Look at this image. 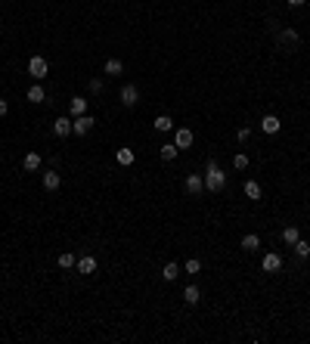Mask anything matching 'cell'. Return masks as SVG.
<instances>
[{"label":"cell","mask_w":310,"mask_h":344,"mask_svg":"<svg viewBox=\"0 0 310 344\" xmlns=\"http://www.w3.org/2000/svg\"><path fill=\"white\" fill-rule=\"evenodd\" d=\"M223 186H227V174H223L220 164L211 158V162H208V167H205V189H208V192H220Z\"/></svg>","instance_id":"obj_1"},{"label":"cell","mask_w":310,"mask_h":344,"mask_svg":"<svg viewBox=\"0 0 310 344\" xmlns=\"http://www.w3.org/2000/svg\"><path fill=\"white\" fill-rule=\"evenodd\" d=\"M47 72H50V65H47V59H44V56H31V59H28V74H31L35 81L47 78Z\"/></svg>","instance_id":"obj_2"},{"label":"cell","mask_w":310,"mask_h":344,"mask_svg":"<svg viewBox=\"0 0 310 344\" xmlns=\"http://www.w3.org/2000/svg\"><path fill=\"white\" fill-rule=\"evenodd\" d=\"M276 44L279 47H289V50H295L301 44V35L295 28H279V35H276Z\"/></svg>","instance_id":"obj_3"},{"label":"cell","mask_w":310,"mask_h":344,"mask_svg":"<svg viewBox=\"0 0 310 344\" xmlns=\"http://www.w3.org/2000/svg\"><path fill=\"white\" fill-rule=\"evenodd\" d=\"M93 118H90V115H78V118L72 121V133H78V137H84V133H90L93 130Z\"/></svg>","instance_id":"obj_4"},{"label":"cell","mask_w":310,"mask_h":344,"mask_svg":"<svg viewBox=\"0 0 310 344\" xmlns=\"http://www.w3.org/2000/svg\"><path fill=\"white\" fill-rule=\"evenodd\" d=\"M183 186H186L189 196H202V192H205V177H202V174H189Z\"/></svg>","instance_id":"obj_5"},{"label":"cell","mask_w":310,"mask_h":344,"mask_svg":"<svg viewBox=\"0 0 310 344\" xmlns=\"http://www.w3.org/2000/svg\"><path fill=\"white\" fill-rule=\"evenodd\" d=\"M192 140H196V137H192L189 127H177V130H174V146H177V149H189Z\"/></svg>","instance_id":"obj_6"},{"label":"cell","mask_w":310,"mask_h":344,"mask_svg":"<svg viewBox=\"0 0 310 344\" xmlns=\"http://www.w3.org/2000/svg\"><path fill=\"white\" fill-rule=\"evenodd\" d=\"M140 103V90L137 87H133V84H124V87H121V106H137Z\"/></svg>","instance_id":"obj_7"},{"label":"cell","mask_w":310,"mask_h":344,"mask_svg":"<svg viewBox=\"0 0 310 344\" xmlns=\"http://www.w3.org/2000/svg\"><path fill=\"white\" fill-rule=\"evenodd\" d=\"M264 273H279V267H282V254H276V251H270V254H264Z\"/></svg>","instance_id":"obj_8"},{"label":"cell","mask_w":310,"mask_h":344,"mask_svg":"<svg viewBox=\"0 0 310 344\" xmlns=\"http://www.w3.org/2000/svg\"><path fill=\"white\" fill-rule=\"evenodd\" d=\"M69 112L74 115V118H78V115H87V99H84V96H72Z\"/></svg>","instance_id":"obj_9"},{"label":"cell","mask_w":310,"mask_h":344,"mask_svg":"<svg viewBox=\"0 0 310 344\" xmlns=\"http://www.w3.org/2000/svg\"><path fill=\"white\" fill-rule=\"evenodd\" d=\"M78 273H84V276H90V273H96V257H81L78 264Z\"/></svg>","instance_id":"obj_10"},{"label":"cell","mask_w":310,"mask_h":344,"mask_svg":"<svg viewBox=\"0 0 310 344\" xmlns=\"http://www.w3.org/2000/svg\"><path fill=\"white\" fill-rule=\"evenodd\" d=\"M53 133H56V137H69V133H72V121L69 118H56L53 121Z\"/></svg>","instance_id":"obj_11"},{"label":"cell","mask_w":310,"mask_h":344,"mask_svg":"<svg viewBox=\"0 0 310 344\" xmlns=\"http://www.w3.org/2000/svg\"><path fill=\"white\" fill-rule=\"evenodd\" d=\"M261 130H264V133H279V118H276V115H264Z\"/></svg>","instance_id":"obj_12"},{"label":"cell","mask_w":310,"mask_h":344,"mask_svg":"<svg viewBox=\"0 0 310 344\" xmlns=\"http://www.w3.org/2000/svg\"><path fill=\"white\" fill-rule=\"evenodd\" d=\"M59 183H62V177H59L56 171H47V174H44V189L53 192V189H59Z\"/></svg>","instance_id":"obj_13"},{"label":"cell","mask_w":310,"mask_h":344,"mask_svg":"<svg viewBox=\"0 0 310 344\" xmlns=\"http://www.w3.org/2000/svg\"><path fill=\"white\" fill-rule=\"evenodd\" d=\"M177 276H180V264H164L162 267V279H167V282H174V279H177Z\"/></svg>","instance_id":"obj_14"},{"label":"cell","mask_w":310,"mask_h":344,"mask_svg":"<svg viewBox=\"0 0 310 344\" xmlns=\"http://www.w3.org/2000/svg\"><path fill=\"white\" fill-rule=\"evenodd\" d=\"M121 72H124V62L121 59H106V74H109V78H118Z\"/></svg>","instance_id":"obj_15"},{"label":"cell","mask_w":310,"mask_h":344,"mask_svg":"<svg viewBox=\"0 0 310 344\" xmlns=\"http://www.w3.org/2000/svg\"><path fill=\"white\" fill-rule=\"evenodd\" d=\"M22 167H25L28 174H31V171H37V167H40V155H37V152H28V155L22 158Z\"/></svg>","instance_id":"obj_16"},{"label":"cell","mask_w":310,"mask_h":344,"mask_svg":"<svg viewBox=\"0 0 310 344\" xmlns=\"http://www.w3.org/2000/svg\"><path fill=\"white\" fill-rule=\"evenodd\" d=\"M199 298H202L199 285H186V289H183V301H186V304H199Z\"/></svg>","instance_id":"obj_17"},{"label":"cell","mask_w":310,"mask_h":344,"mask_svg":"<svg viewBox=\"0 0 310 344\" xmlns=\"http://www.w3.org/2000/svg\"><path fill=\"white\" fill-rule=\"evenodd\" d=\"M298 239H301V230H298V226H286V230H282V242H286V245H295Z\"/></svg>","instance_id":"obj_18"},{"label":"cell","mask_w":310,"mask_h":344,"mask_svg":"<svg viewBox=\"0 0 310 344\" xmlns=\"http://www.w3.org/2000/svg\"><path fill=\"white\" fill-rule=\"evenodd\" d=\"M28 99H31V103H44V99H47L44 87H40V84H31V87H28Z\"/></svg>","instance_id":"obj_19"},{"label":"cell","mask_w":310,"mask_h":344,"mask_svg":"<svg viewBox=\"0 0 310 344\" xmlns=\"http://www.w3.org/2000/svg\"><path fill=\"white\" fill-rule=\"evenodd\" d=\"M242 248H245V251H257V248H261V239H257L255 233H248V236H242Z\"/></svg>","instance_id":"obj_20"},{"label":"cell","mask_w":310,"mask_h":344,"mask_svg":"<svg viewBox=\"0 0 310 344\" xmlns=\"http://www.w3.org/2000/svg\"><path fill=\"white\" fill-rule=\"evenodd\" d=\"M155 130H158V133H167V130H174V121L167 118V115H158V118H155Z\"/></svg>","instance_id":"obj_21"},{"label":"cell","mask_w":310,"mask_h":344,"mask_svg":"<svg viewBox=\"0 0 310 344\" xmlns=\"http://www.w3.org/2000/svg\"><path fill=\"white\" fill-rule=\"evenodd\" d=\"M115 158H118V164L128 167V164H133V158H137V155H133V149H118V152H115Z\"/></svg>","instance_id":"obj_22"},{"label":"cell","mask_w":310,"mask_h":344,"mask_svg":"<svg viewBox=\"0 0 310 344\" xmlns=\"http://www.w3.org/2000/svg\"><path fill=\"white\" fill-rule=\"evenodd\" d=\"M56 264H59L62 270H69V267H74V264H78V261H74V254H72V251H62V254L56 257Z\"/></svg>","instance_id":"obj_23"},{"label":"cell","mask_w":310,"mask_h":344,"mask_svg":"<svg viewBox=\"0 0 310 344\" xmlns=\"http://www.w3.org/2000/svg\"><path fill=\"white\" fill-rule=\"evenodd\" d=\"M177 152H180V149L174 146V143H164V146H162V158H164V162H174V158H177Z\"/></svg>","instance_id":"obj_24"},{"label":"cell","mask_w":310,"mask_h":344,"mask_svg":"<svg viewBox=\"0 0 310 344\" xmlns=\"http://www.w3.org/2000/svg\"><path fill=\"white\" fill-rule=\"evenodd\" d=\"M245 196H248V199H255V202H257V199H261V186H257L255 180H245Z\"/></svg>","instance_id":"obj_25"},{"label":"cell","mask_w":310,"mask_h":344,"mask_svg":"<svg viewBox=\"0 0 310 344\" xmlns=\"http://www.w3.org/2000/svg\"><path fill=\"white\" fill-rule=\"evenodd\" d=\"M292 248H295V254L301 257V261H304V257H310V245H307L304 239H298V242H295V245H292Z\"/></svg>","instance_id":"obj_26"},{"label":"cell","mask_w":310,"mask_h":344,"mask_svg":"<svg viewBox=\"0 0 310 344\" xmlns=\"http://www.w3.org/2000/svg\"><path fill=\"white\" fill-rule=\"evenodd\" d=\"M233 167H236V171H245V167H248V155L239 152L236 158H233Z\"/></svg>","instance_id":"obj_27"},{"label":"cell","mask_w":310,"mask_h":344,"mask_svg":"<svg viewBox=\"0 0 310 344\" xmlns=\"http://www.w3.org/2000/svg\"><path fill=\"white\" fill-rule=\"evenodd\" d=\"M183 270H186L189 276H196L199 270H202V261H196V257H192V261H186V267H183Z\"/></svg>","instance_id":"obj_28"},{"label":"cell","mask_w":310,"mask_h":344,"mask_svg":"<svg viewBox=\"0 0 310 344\" xmlns=\"http://www.w3.org/2000/svg\"><path fill=\"white\" fill-rule=\"evenodd\" d=\"M90 93H103V78H90Z\"/></svg>","instance_id":"obj_29"},{"label":"cell","mask_w":310,"mask_h":344,"mask_svg":"<svg viewBox=\"0 0 310 344\" xmlns=\"http://www.w3.org/2000/svg\"><path fill=\"white\" fill-rule=\"evenodd\" d=\"M236 137H239V140H248V137H251V127H239Z\"/></svg>","instance_id":"obj_30"},{"label":"cell","mask_w":310,"mask_h":344,"mask_svg":"<svg viewBox=\"0 0 310 344\" xmlns=\"http://www.w3.org/2000/svg\"><path fill=\"white\" fill-rule=\"evenodd\" d=\"M6 109H10V106H6V99H0V118L6 115Z\"/></svg>","instance_id":"obj_31"},{"label":"cell","mask_w":310,"mask_h":344,"mask_svg":"<svg viewBox=\"0 0 310 344\" xmlns=\"http://www.w3.org/2000/svg\"><path fill=\"white\" fill-rule=\"evenodd\" d=\"M286 3H289V6H304L307 0H286Z\"/></svg>","instance_id":"obj_32"}]
</instances>
